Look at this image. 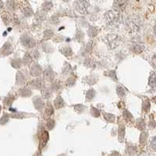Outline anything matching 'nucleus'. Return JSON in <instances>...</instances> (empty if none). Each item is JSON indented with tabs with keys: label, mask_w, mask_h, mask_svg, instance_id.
<instances>
[{
	"label": "nucleus",
	"mask_w": 156,
	"mask_h": 156,
	"mask_svg": "<svg viewBox=\"0 0 156 156\" xmlns=\"http://www.w3.org/2000/svg\"><path fill=\"white\" fill-rule=\"evenodd\" d=\"M154 83H155V80H154V73H152V76H150V80H149V85L154 87Z\"/></svg>",
	"instance_id": "obj_3"
},
{
	"label": "nucleus",
	"mask_w": 156,
	"mask_h": 156,
	"mask_svg": "<svg viewBox=\"0 0 156 156\" xmlns=\"http://www.w3.org/2000/svg\"><path fill=\"white\" fill-rule=\"evenodd\" d=\"M2 7V1L0 0V9H1Z\"/></svg>",
	"instance_id": "obj_4"
},
{
	"label": "nucleus",
	"mask_w": 156,
	"mask_h": 156,
	"mask_svg": "<svg viewBox=\"0 0 156 156\" xmlns=\"http://www.w3.org/2000/svg\"><path fill=\"white\" fill-rule=\"evenodd\" d=\"M78 8L80 9V12H85L87 9V4H86V1H80L79 2V6Z\"/></svg>",
	"instance_id": "obj_2"
},
{
	"label": "nucleus",
	"mask_w": 156,
	"mask_h": 156,
	"mask_svg": "<svg viewBox=\"0 0 156 156\" xmlns=\"http://www.w3.org/2000/svg\"><path fill=\"white\" fill-rule=\"evenodd\" d=\"M129 3V0H115L114 1V9L115 10L122 12L124 10Z\"/></svg>",
	"instance_id": "obj_1"
}]
</instances>
